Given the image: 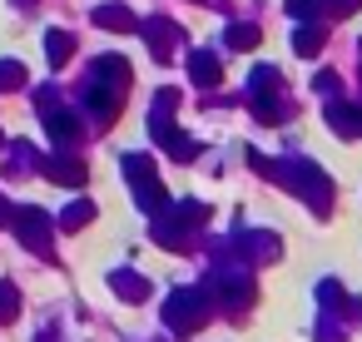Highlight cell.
Wrapping results in <instances>:
<instances>
[{"label":"cell","mask_w":362,"mask_h":342,"mask_svg":"<svg viewBox=\"0 0 362 342\" xmlns=\"http://www.w3.org/2000/svg\"><path fill=\"white\" fill-rule=\"evenodd\" d=\"M268 179H278L288 194H298L313 213H332V179L313 159H268Z\"/></svg>","instance_id":"1"},{"label":"cell","mask_w":362,"mask_h":342,"mask_svg":"<svg viewBox=\"0 0 362 342\" xmlns=\"http://www.w3.org/2000/svg\"><path fill=\"white\" fill-rule=\"evenodd\" d=\"M204 293H209V302H223L228 312H243V307L258 297V283H253V268H243V263H233V258H218V263L209 268Z\"/></svg>","instance_id":"2"},{"label":"cell","mask_w":362,"mask_h":342,"mask_svg":"<svg viewBox=\"0 0 362 342\" xmlns=\"http://www.w3.org/2000/svg\"><path fill=\"white\" fill-rule=\"evenodd\" d=\"M119 169H124V184H129L134 204H139L149 218L169 208V189H164V179H159V169H154V159H149V154L129 149V154L119 159Z\"/></svg>","instance_id":"3"},{"label":"cell","mask_w":362,"mask_h":342,"mask_svg":"<svg viewBox=\"0 0 362 342\" xmlns=\"http://www.w3.org/2000/svg\"><path fill=\"white\" fill-rule=\"evenodd\" d=\"M159 317H164V327H169V332L189 337V332H199V327L214 317V302H209V293H204V288H174V293L164 297Z\"/></svg>","instance_id":"4"},{"label":"cell","mask_w":362,"mask_h":342,"mask_svg":"<svg viewBox=\"0 0 362 342\" xmlns=\"http://www.w3.org/2000/svg\"><path fill=\"white\" fill-rule=\"evenodd\" d=\"M218 258H233V263H243V268H253V263H278V258H283V243H278V233H268V228H238V233L218 248Z\"/></svg>","instance_id":"5"},{"label":"cell","mask_w":362,"mask_h":342,"mask_svg":"<svg viewBox=\"0 0 362 342\" xmlns=\"http://www.w3.org/2000/svg\"><path fill=\"white\" fill-rule=\"evenodd\" d=\"M11 228H16V238H21V243H25L35 258H50V253H55V218H50L45 208H35V204L16 208Z\"/></svg>","instance_id":"6"},{"label":"cell","mask_w":362,"mask_h":342,"mask_svg":"<svg viewBox=\"0 0 362 342\" xmlns=\"http://www.w3.org/2000/svg\"><path fill=\"white\" fill-rule=\"evenodd\" d=\"M139 35H144V45H149V55H154L159 65H169V60H174V50L184 45V30H179L174 20H164V16L139 20Z\"/></svg>","instance_id":"7"},{"label":"cell","mask_w":362,"mask_h":342,"mask_svg":"<svg viewBox=\"0 0 362 342\" xmlns=\"http://www.w3.org/2000/svg\"><path fill=\"white\" fill-rule=\"evenodd\" d=\"M45 134H50V144H55V154H75V144L85 139V119L75 114V110H50L45 114Z\"/></svg>","instance_id":"8"},{"label":"cell","mask_w":362,"mask_h":342,"mask_svg":"<svg viewBox=\"0 0 362 342\" xmlns=\"http://www.w3.org/2000/svg\"><path fill=\"white\" fill-rule=\"evenodd\" d=\"M40 174L50 184H60V189H85V179H90L85 159H75V154H45L40 159Z\"/></svg>","instance_id":"9"},{"label":"cell","mask_w":362,"mask_h":342,"mask_svg":"<svg viewBox=\"0 0 362 342\" xmlns=\"http://www.w3.org/2000/svg\"><path fill=\"white\" fill-rule=\"evenodd\" d=\"M85 114L95 119V124H115L119 119V110H124V95H115V90H105V85H95V80H85Z\"/></svg>","instance_id":"10"},{"label":"cell","mask_w":362,"mask_h":342,"mask_svg":"<svg viewBox=\"0 0 362 342\" xmlns=\"http://www.w3.org/2000/svg\"><path fill=\"white\" fill-rule=\"evenodd\" d=\"M149 238H154L159 248H169V253H184V248L194 243V228H184V223L164 208V213H154V218H149Z\"/></svg>","instance_id":"11"},{"label":"cell","mask_w":362,"mask_h":342,"mask_svg":"<svg viewBox=\"0 0 362 342\" xmlns=\"http://www.w3.org/2000/svg\"><path fill=\"white\" fill-rule=\"evenodd\" d=\"M105 283H110V293H115L119 302H134V307H139V302H149V293H154V288H149V278H144V273H134V268H110V278H105Z\"/></svg>","instance_id":"12"},{"label":"cell","mask_w":362,"mask_h":342,"mask_svg":"<svg viewBox=\"0 0 362 342\" xmlns=\"http://www.w3.org/2000/svg\"><path fill=\"white\" fill-rule=\"evenodd\" d=\"M90 80H95V85H105V90H115V95H124L134 75H129L124 55H100V60L90 65Z\"/></svg>","instance_id":"13"},{"label":"cell","mask_w":362,"mask_h":342,"mask_svg":"<svg viewBox=\"0 0 362 342\" xmlns=\"http://www.w3.org/2000/svg\"><path fill=\"white\" fill-rule=\"evenodd\" d=\"M322 119L342 134V139H362V105H347V100H327Z\"/></svg>","instance_id":"14"},{"label":"cell","mask_w":362,"mask_h":342,"mask_svg":"<svg viewBox=\"0 0 362 342\" xmlns=\"http://www.w3.org/2000/svg\"><path fill=\"white\" fill-rule=\"evenodd\" d=\"M189 80H194L199 90H214V85L223 80V60H218L214 50H194V55H189Z\"/></svg>","instance_id":"15"},{"label":"cell","mask_w":362,"mask_h":342,"mask_svg":"<svg viewBox=\"0 0 362 342\" xmlns=\"http://www.w3.org/2000/svg\"><path fill=\"white\" fill-rule=\"evenodd\" d=\"M248 110H253L258 124H283V119L293 114V105L278 100V95H248Z\"/></svg>","instance_id":"16"},{"label":"cell","mask_w":362,"mask_h":342,"mask_svg":"<svg viewBox=\"0 0 362 342\" xmlns=\"http://www.w3.org/2000/svg\"><path fill=\"white\" fill-rule=\"evenodd\" d=\"M154 144H159V149H164V154H169L174 164H194V159H199V144H194V139H189V134H184L179 124H174L169 134H159Z\"/></svg>","instance_id":"17"},{"label":"cell","mask_w":362,"mask_h":342,"mask_svg":"<svg viewBox=\"0 0 362 342\" xmlns=\"http://www.w3.org/2000/svg\"><path fill=\"white\" fill-rule=\"evenodd\" d=\"M95 25H100V30H139L134 11L119 6V0H110V6H95Z\"/></svg>","instance_id":"18"},{"label":"cell","mask_w":362,"mask_h":342,"mask_svg":"<svg viewBox=\"0 0 362 342\" xmlns=\"http://www.w3.org/2000/svg\"><path fill=\"white\" fill-rule=\"evenodd\" d=\"M45 60H50V70H65L75 60V35L70 30H45Z\"/></svg>","instance_id":"19"},{"label":"cell","mask_w":362,"mask_h":342,"mask_svg":"<svg viewBox=\"0 0 362 342\" xmlns=\"http://www.w3.org/2000/svg\"><path fill=\"white\" fill-rule=\"evenodd\" d=\"M90 218H95V204H90V199H70V204L60 208L55 228H65V233H80V228H90Z\"/></svg>","instance_id":"20"},{"label":"cell","mask_w":362,"mask_h":342,"mask_svg":"<svg viewBox=\"0 0 362 342\" xmlns=\"http://www.w3.org/2000/svg\"><path fill=\"white\" fill-rule=\"evenodd\" d=\"M169 213H174L184 228H194V233H199V228H204V218H209V208H204L199 199H179V204H169Z\"/></svg>","instance_id":"21"},{"label":"cell","mask_w":362,"mask_h":342,"mask_svg":"<svg viewBox=\"0 0 362 342\" xmlns=\"http://www.w3.org/2000/svg\"><path fill=\"white\" fill-rule=\"evenodd\" d=\"M283 90V75L273 70V65H258L253 75H248V95H278Z\"/></svg>","instance_id":"22"},{"label":"cell","mask_w":362,"mask_h":342,"mask_svg":"<svg viewBox=\"0 0 362 342\" xmlns=\"http://www.w3.org/2000/svg\"><path fill=\"white\" fill-rule=\"evenodd\" d=\"M16 317H21V288L0 278V327H11Z\"/></svg>","instance_id":"23"},{"label":"cell","mask_w":362,"mask_h":342,"mask_svg":"<svg viewBox=\"0 0 362 342\" xmlns=\"http://www.w3.org/2000/svg\"><path fill=\"white\" fill-rule=\"evenodd\" d=\"M223 45H228V50H253V45H258V25H243V20H233V25L223 30Z\"/></svg>","instance_id":"24"},{"label":"cell","mask_w":362,"mask_h":342,"mask_svg":"<svg viewBox=\"0 0 362 342\" xmlns=\"http://www.w3.org/2000/svg\"><path fill=\"white\" fill-rule=\"evenodd\" d=\"M293 50H298L303 60H313V55L322 50V30H317V25H298V30H293Z\"/></svg>","instance_id":"25"},{"label":"cell","mask_w":362,"mask_h":342,"mask_svg":"<svg viewBox=\"0 0 362 342\" xmlns=\"http://www.w3.org/2000/svg\"><path fill=\"white\" fill-rule=\"evenodd\" d=\"M317 302H322V307H342V302H347L342 283H337V278H322V283H317Z\"/></svg>","instance_id":"26"},{"label":"cell","mask_w":362,"mask_h":342,"mask_svg":"<svg viewBox=\"0 0 362 342\" xmlns=\"http://www.w3.org/2000/svg\"><path fill=\"white\" fill-rule=\"evenodd\" d=\"M25 85V65L21 60H0V90H21Z\"/></svg>","instance_id":"27"},{"label":"cell","mask_w":362,"mask_h":342,"mask_svg":"<svg viewBox=\"0 0 362 342\" xmlns=\"http://www.w3.org/2000/svg\"><path fill=\"white\" fill-rule=\"evenodd\" d=\"M35 110H40V119H45L50 110H60V90H55V85H40V90H35Z\"/></svg>","instance_id":"28"},{"label":"cell","mask_w":362,"mask_h":342,"mask_svg":"<svg viewBox=\"0 0 362 342\" xmlns=\"http://www.w3.org/2000/svg\"><path fill=\"white\" fill-rule=\"evenodd\" d=\"M313 90H322V95H337V75L317 70V75H313Z\"/></svg>","instance_id":"29"},{"label":"cell","mask_w":362,"mask_h":342,"mask_svg":"<svg viewBox=\"0 0 362 342\" xmlns=\"http://www.w3.org/2000/svg\"><path fill=\"white\" fill-rule=\"evenodd\" d=\"M11 218H16V204H11L6 194H0V228H11Z\"/></svg>","instance_id":"30"},{"label":"cell","mask_w":362,"mask_h":342,"mask_svg":"<svg viewBox=\"0 0 362 342\" xmlns=\"http://www.w3.org/2000/svg\"><path fill=\"white\" fill-rule=\"evenodd\" d=\"M0 144H6V134H0Z\"/></svg>","instance_id":"31"}]
</instances>
